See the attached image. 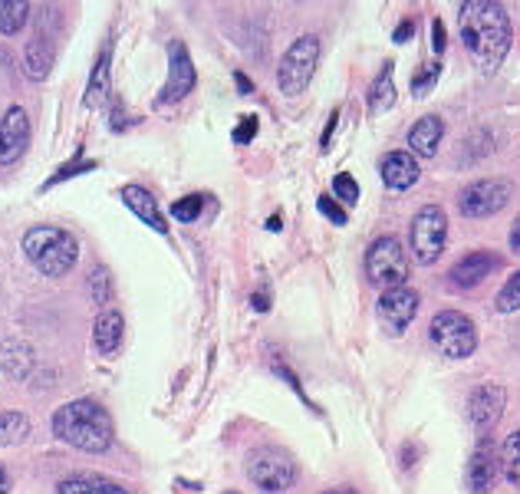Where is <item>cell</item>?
Segmentation results:
<instances>
[{"instance_id":"6da1fadb","label":"cell","mask_w":520,"mask_h":494,"mask_svg":"<svg viewBox=\"0 0 520 494\" xmlns=\"http://www.w3.org/2000/svg\"><path fill=\"white\" fill-rule=\"evenodd\" d=\"M458 27L471 63L481 73H494L504 63L514 40V27L507 10L501 4H491V0H468L458 10Z\"/></svg>"},{"instance_id":"7a4b0ae2","label":"cell","mask_w":520,"mask_h":494,"mask_svg":"<svg viewBox=\"0 0 520 494\" xmlns=\"http://www.w3.org/2000/svg\"><path fill=\"white\" fill-rule=\"evenodd\" d=\"M53 435L79 452L99 455L112 445V419L96 399H73L53 412Z\"/></svg>"},{"instance_id":"3957f363","label":"cell","mask_w":520,"mask_h":494,"mask_svg":"<svg viewBox=\"0 0 520 494\" xmlns=\"http://www.w3.org/2000/svg\"><path fill=\"white\" fill-rule=\"evenodd\" d=\"M24 254L30 264L47 277H63L70 274V267L79 257V244L70 231L56 228V224H37L24 234Z\"/></svg>"},{"instance_id":"277c9868","label":"cell","mask_w":520,"mask_h":494,"mask_svg":"<svg viewBox=\"0 0 520 494\" xmlns=\"http://www.w3.org/2000/svg\"><path fill=\"white\" fill-rule=\"evenodd\" d=\"M366 277L372 287L382 290V294L395 287H405V280H409V254H405V247L395 234H386V238H376L369 244Z\"/></svg>"},{"instance_id":"5b68a950","label":"cell","mask_w":520,"mask_h":494,"mask_svg":"<svg viewBox=\"0 0 520 494\" xmlns=\"http://www.w3.org/2000/svg\"><path fill=\"white\" fill-rule=\"evenodd\" d=\"M316 63H320V37L313 33H303L290 43V50L284 53V60L277 66V83L284 96H300L303 89L310 86Z\"/></svg>"},{"instance_id":"8992f818","label":"cell","mask_w":520,"mask_h":494,"mask_svg":"<svg viewBox=\"0 0 520 494\" xmlns=\"http://www.w3.org/2000/svg\"><path fill=\"white\" fill-rule=\"evenodd\" d=\"M247 478H251L260 491L280 494L293 488V481H297V462H293L290 452H284V448L260 445L247 455Z\"/></svg>"},{"instance_id":"52a82bcc","label":"cell","mask_w":520,"mask_h":494,"mask_svg":"<svg viewBox=\"0 0 520 494\" xmlns=\"http://www.w3.org/2000/svg\"><path fill=\"white\" fill-rule=\"evenodd\" d=\"M432 343L445 359H468L478 350V330H474L471 317L458 310H442L432 320Z\"/></svg>"},{"instance_id":"ba28073f","label":"cell","mask_w":520,"mask_h":494,"mask_svg":"<svg viewBox=\"0 0 520 494\" xmlns=\"http://www.w3.org/2000/svg\"><path fill=\"white\" fill-rule=\"evenodd\" d=\"M448 241V218L438 205H425L418 215L412 218V231H409V244L418 264H435L445 251Z\"/></svg>"},{"instance_id":"9c48e42d","label":"cell","mask_w":520,"mask_h":494,"mask_svg":"<svg viewBox=\"0 0 520 494\" xmlns=\"http://www.w3.org/2000/svg\"><path fill=\"white\" fill-rule=\"evenodd\" d=\"M514 198V185L507 178H481V182L468 185L458 198V208L465 218H491L507 201Z\"/></svg>"},{"instance_id":"30bf717a","label":"cell","mask_w":520,"mask_h":494,"mask_svg":"<svg viewBox=\"0 0 520 494\" xmlns=\"http://www.w3.org/2000/svg\"><path fill=\"white\" fill-rule=\"evenodd\" d=\"M198 83V73H195V63H191L188 47L182 40H172L168 43V83L165 89L158 93L155 106H168V103H178L185 99L191 89Z\"/></svg>"},{"instance_id":"8fae6325","label":"cell","mask_w":520,"mask_h":494,"mask_svg":"<svg viewBox=\"0 0 520 494\" xmlns=\"http://www.w3.org/2000/svg\"><path fill=\"white\" fill-rule=\"evenodd\" d=\"M504 406H507V392H504V386H497V383H484V386H478L471 392L468 419H471L474 432H478L481 439H488V435L494 432V425L501 422Z\"/></svg>"},{"instance_id":"7c38bea8","label":"cell","mask_w":520,"mask_h":494,"mask_svg":"<svg viewBox=\"0 0 520 494\" xmlns=\"http://www.w3.org/2000/svg\"><path fill=\"white\" fill-rule=\"evenodd\" d=\"M418 303H422V297H418V290H412V287L386 290V294L379 297V307H376L382 330L392 333V336H399V333L415 320Z\"/></svg>"},{"instance_id":"4fadbf2b","label":"cell","mask_w":520,"mask_h":494,"mask_svg":"<svg viewBox=\"0 0 520 494\" xmlns=\"http://www.w3.org/2000/svg\"><path fill=\"white\" fill-rule=\"evenodd\" d=\"M30 145V116L24 106H10L0 119V162L14 165L17 159H24Z\"/></svg>"},{"instance_id":"5bb4252c","label":"cell","mask_w":520,"mask_h":494,"mask_svg":"<svg viewBox=\"0 0 520 494\" xmlns=\"http://www.w3.org/2000/svg\"><path fill=\"white\" fill-rule=\"evenodd\" d=\"M497 267H501V257H497L494 251H471V254L461 257L455 267H451V274H448L451 287H461V290L478 287L491 271H497Z\"/></svg>"},{"instance_id":"9a60e30c","label":"cell","mask_w":520,"mask_h":494,"mask_svg":"<svg viewBox=\"0 0 520 494\" xmlns=\"http://www.w3.org/2000/svg\"><path fill=\"white\" fill-rule=\"evenodd\" d=\"M497 458H494V445H491V435L488 439H481L478 448L471 452L468 458V468H465V485L468 491L474 494H484L491 485H494V478H497Z\"/></svg>"},{"instance_id":"2e32d148","label":"cell","mask_w":520,"mask_h":494,"mask_svg":"<svg viewBox=\"0 0 520 494\" xmlns=\"http://www.w3.org/2000/svg\"><path fill=\"white\" fill-rule=\"evenodd\" d=\"M379 172H382V182H386L392 192H405V188H412L418 182L422 168H418V159L409 149H395L382 159Z\"/></svg>"},{"instance_id":"e0dca14e","label":"cell","mask_w":520,"mask_h":494,"mask_svg":"<svg viewBox=\"0 0 520 494\" xmlns=\"http://www.w3.org/2000/svg\"><path fill=\"white\" fill-rule=\"evenodd\" d=\"M122 201H126V208L132 211L135 218H139L142 224H149L152 231L158 234H168V221L162 215V205H158V198L149 192V188L142 185H126L122 188Z\"/></svg>"},{"instance_id":"ac0fdd59","label":"cell","mask_w":520,"mask_h":494,"mask_svg":"<svg viewBox=\"0 0 520 494\" xmlns=\"http://www.w3.org/2000/svg\"><path fill=\"white\" fill-rule=\"evenodd\" d=\"M442 136H445V122L438 116H422L409 129V152L415 159H435Z\"/></svg>"},{"instance_id":"d6986e66","label":"cell","mask_w":520,"mask_h":494,"mask_svg":"<svg viewBox=\"0 0 520 494\" xmlns=\"http://www.w3.org/2000/svg\"><path fill=\"white\" fill-rule=\"evenodd\" d=\"M53 60H56V50H53V40H50V33L47 30H40L37 37H33L27 43V50H24V70L33 83H43L50 76L53 70Z\"/></svg>"},{"instance_id":"ffe728a7","label":"cell","mask_w":520,"mask_h":494,"mask_svg":"<svg viewBox=\"0 0 520 494\" xmlns=\"http://www.w3.org/2000/svg\"><path fill=\"white\" fill-rule=\"evenodd\" d=\"M122 336H126V320H122L119 310H103L96 320L93 330V343L103 356H116L122 346Z\"/></svg>"},{"instance_id":"44dd1931","label":"cell","mask_w":520,"mask_h":494,"mask_svg":"<svg viewBox=\"0 0 520 494\" xmlns=\"http://www.w3.org/2000/svg\"><path fill=\"white\" fill-rule=\"evenodd\" d=\"M0 366H4L14 379H27L33 369V350L20 340H7L0 346Z\"/></svg>"},{"instance_id":"7402d4cb","label":"cell","mask_w":520,"mask_h":494,"mask_svg":"<svg viewBox=\"0 0 520 494\" xmlns=\"http://www.w3.org/2000/svg\"><path fill=\"white\" fill-rule=\"evenodd\" d=\"M106 96H109V53L103 50V56H99L96 66H93V76H89V86H86L83 103L89 109H99V106L106 103Z\"/></svg>"},{"instance_id":"603a6c76","label":"cell","mask_w":520,"mask_h":494,"mask_svg":"<svg viewBox=\"0 0 520 494\" xmlns=\"http://www.w3.org/2000/svg\"><path fill=\"white\" fill-rule=\"evenodd\" d=\"M56 494H129V491L119 488L116 481H106V478H96V475H83V478L63 481Z\"/></svg>"},{"instance_id":"cb8c5ba5","label":"cell","mask_w":520,"mask_h":494,"mask_svg":"<svg viewBox=\"0 0 520 494\" xmlns=\"http://www.w3.org/2000/svg\"><path fill=\"white\" fill-rule=\"evenodd\" d=\"M30 20V4L27 0H0V33L14 37L27 27Z\"/></svg>"},{"instance_id":"d4e9b609","label":"cell","mask_w":520,"mask_h":494,"mask_svg":"<svg viewBox=\"0 0 520 494\" xmlns=\"http://www.w3.org/2000/svg\"><path fill=\"white\" fill-rule=\"evenodd\" d=\"M395 103V86H392V63L382 66V73L376 76V83L369 89V109L372 112H382Z\"/></svg>"},{"instance_id":"484cf974","label":"cell","mask_w":520,"mask_h":494,"mask_svg":"<svg viewBox=\"0 0 520 494\" xmlns=\"http://www.w3.org/2000/svg\"><path fill=\"white\" fill-rule=\"evenodd\" d=\"M501 471H504V478L511 481L514 488H520V429L514 435H507V442L501 445Z\"/></svg>"},{"instance_id":"4316f807","label":"cell","mask_w":520,"mask_h":494,"mask_svg":"<svg viewBox=\"0 0 520 494\" xmlns=\"http://www.w3.org/2000/svg\"><path fill=\"white\" fill-rule=\"evenodd\" d=\"M30 435L27 415L20 412H0V442L4 445H20Z\"/></svg>"},{"instance_id":"83f0119b","label":"cell","mask_w":520,"mask_h":494,"mask_svg":"<svg viewBox=\"0 0 520 494\" xmlns=\"http://www.w3.org/2000/svg\"><path fill=\"white\" fill-rule=\"evenodd\" d=\"M201 208H205V195H188V198H178L175 205H172V218L178 221H198L201 218Z\"/></svg>"},{"instance_id":"f1b7e54d","label":"cell","mask_w":520,"mask_h":494,"mask_svg":"<svg viewBox=\"0 0 520 494\" xmlns=\"http://www.w3.org/2000/svg\"><path fill=\"white\" fill-rule=\"evenodd\" d=\"M497 310H501V313L520 310V271L501 287V294H497Z\"/></svg>"},{"instance_id":"f546056e","label":"cell","mask_w":520,"mask_h":494,"mask_svg":"<svg viewBox=\"0 0 520 494\" xmlns=\"http://www.w3.org/2000/svg\"><path fill=\"white\" fill-rule=\"evenodd\" d=\"M89 290H93V303L106 307L109 297H112V280L106 274V267H96L93 271V277H89Z\"/></svg>"},{"instance_id":"4dcf8cb0","label":"cell","mask_w":520,"mask_h":494,"mask_svg":"<svg viewBox=\"0 0 520 494\" xmlns=\"http://www.w3.org/2000/svg\"><path fill=\"white\" fill-rule=\"evenodd\" d=\"M333 198H339L343 205H356L359 201V185H356V178L353 175H336L333 178Z\"/></svg>"},{"instance_id":"1f68e13d","label":"cell","mask_w":520,"mask_h":494,"mask_svg":"<svg viewBox=\"0 0 520 494\" xmlns=\"http://www.w3.org/2000/svg\"><path fill=\"white\" fill-rule=\"evenodd\" d=\"M438 73H442V66L438 63H428V66H422V70L415 73V80H412V89L418 96H425V89L432 86L435 80H438Z\"/></svg>"},{"instance_id":"d6a6232c","label":"cell","mask_w":520,"mask_h":494,"mask_svg":"<svg viewBox=\"0 0 520 494\" xmlns=\"http://www.w3.org/2000/svg\"><path fill=\"white\" fill-rule=\"evenodd\" d=\"M316 208H320L323 215L330 218L333 224H346V208H339V205H336V198L320 195V198H316Z\"/></svg>"},{"instance_id":"836d02e7","label":"cell","mask_w":520,"mask_h":494,"mask_svg":"<svg viewBox=\"0 0 520 494\" xmlns=\"http://www.w3.org/2000/svg\"><path fill=\"white\" fill-rule=\"evenodd\" d=\"M254 136H257V119L254 116H241V122H237V129H234V142L247 145Z\"/></svg>"},{"instance_id":"e575fe53","label":"cell","mask_w":520,"mask_h":494,"mask_svg":"<svg viewBox=\"0 0 520 494\" xmlns=\"http://www.w3.org/2000/svg\"><path fill=\"white\" fill-rule=\"evenodd\" d=\"M79 168H83V172H86V168H96V162H83V165H66V168H60V172H56L53 178H47V185H43V188H53L56 182H63V178H73V175L79 172Z\"/></svg>"},{"instance_id":"d590c367","label":"cell","mask_w":520,"mask_h":494,"mask_svg":"<svg viewBox=\"0 0 520 494\" xmlns=\"http://www.w3.org/2000/svg\"><path fill=\"white\" fill-rule=\"evenodd\" d=\"M445 24H442V20H435V24H432V47H435V53H445Z\"/></svg>"},{"instance_id":"8d00e7d4","label":"cell","mask_w":520,"mask_h":494,"mask_svg":"<svg viewBox=\"0 0 520 494\" xmlns=\"http://www.w3.org/2000/svg\"><path fill=\"white\" fill-rule=\"evenodd\" d=\"M412 33H415V24H412V20H402V24L395 27L392 40H395V43H409V40H412Z\"/></svg>"},{"instance_id":"74e56055","label":"cell","mask_w":520,"mask_h":494,"mask_svg":"<svg viewBox=\"0 0 520 494\" xmlns=\"http://www.w3.org/2000/svg\"><path fill=\"white\" fill-rule=\"evenodd\" d=\"M336 119H339V109L330 116V126H326V132H323V149H330V139H333V129H336Z\"/></svg>"},{"instance_id":"f35d334b","label":"cell","mask_w":520,"mask_h":494,"mask_svg":"<svg viewBox=\"0 0 520 494\" xmlns=\"http://www.w3.org/2000/svg\"><path fill=\"white\" fill-rule=\"evenodd\" d=\"M511 251L520 254V218L514 221V228H511Z\"/></svg>"},{"instance_id":"ab89813d","label":"cell","mask_w":520,"mask_h":494,"mask_svg":"<svg viewBox=\"0 0 520 494\" xmlns=\"http://www.w3.org/2000/svg\"><path fill=\"white\" fill-rule=\"evenodd\" d=\"M234 83L241 86V93H251V80H247L244 73H234Z\"/></svg>"},{"instance_id":"60d3db41","label":"cell","mask_w":520,"mask_h":494,"mask_svg":"<svg viewBox=\"0 0 520 494\" xmlns=\"http://www.w3.org/2000/svg\"><path fill=\"white\" fill-rule=\"evenodd\" d=\"M254 307H257V310H267L270 303H267V297H264V294H254Z\"/></svg>"},{"instance_id":"b9f144b4","label":"cell","mask_w":520,"mask_h":494,"mask_svg":"<svg viewBox=\"0 0 520 494\" xmlns=\"http://www.w3.org/2000/svg\"><path fill=\"white\" fill-rule=\"evenodd\" d=\"M323 494H356V488H330V491H323Z\"/></svg>"},{"instance_id":"7bdbcfd3","label":"cell","mask_w":520,"mask_h":494,"mask_svg":"<svg viewBox=\"0 0 520 494\" xmlns=\"http://www.w3.org/2000/svg\"><path fill=\"white\" fill-rule=\"evenodd\" d=\"M267 228H270V231H280V215L270 218V221H267Z\"/></svg>"},{"instance_id":"ee69618b","label":"cell","mask_w":520,"mask_h":494,"mask_svg":"<svg viewBox=\"0 0 520 494\" xmlns=\"http://www.w3.org/2000/svg\"><path fill=\"white\" fill-rule=\"evenodd\" d=\"M0 494H7V475H4V468H0Z\"/></svg>"},{"instance_id":"f6af8a7d","label":"cell","mask_w":520,"mask_h":494,"mask_svg":"<svg viewBox=\"0 0 520 494\" xmlns=\"http://www.w3.org/2000/svg\"><path fill=\"white\" fill-rule=\"evenodd\" d=\"M228 494H237V491H228Z\"/></svg>"}]
</instances>
